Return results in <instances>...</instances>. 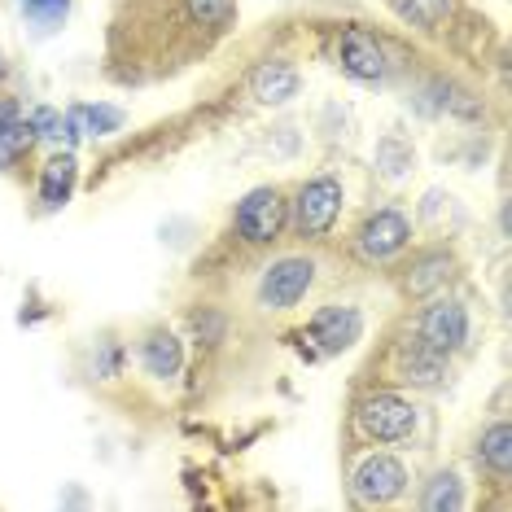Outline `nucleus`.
Here are the masks:
<instances>
[{
  "label": "nucleus",
  "mask_w": 512,
  "mask_h": 512,
  "mask_svg": "<svg viewBox=\"0 0 512 512\" xmlns=\"http://www.w3.org/2000/svg\"><path fill=\"white\" fill-rule=\"evenodd\" d=\"M337 215H342V180L337 176H316V180H307L298 189L294 228L302 232V237H311V241L329 237Z\"/></svg>",
  "instance_id": "obj_1"
},
{
  "label": "nucleus",
  "mask_w": 512,
  "mask_h": 512,
  "mask_svg": "<svg viewBox=\"0 0 512 512\" xmlns=\"http://www.w3.org/2000/svg\"><path fill=\"white\" fill-rule=\"evenodd\" d=\"M355 425L372 442H399L416 429V407L399 394H368L355 412Z\"/></svg>",
  "instance_id": "obj_2"
},
{
  "label": "nucleus",
  "mask_w": 512,
  "mask_h": 512,
  "mask_svg": "<svg viewBox=\"0 0 512 512\" xmlns=\"http://www.w3.org/2000/svg\"><path fill=\"white\" fill-rule=\"evenodd\" d=\"M285 228V197L276 189H250L237 206V232L250 246H267Z\"/></svg>",
  "instance_id": "obj_3"
},
{
  "label": "nucleus",
  "mask_w": 512,
  "mask_h": 512,
  "mask_svg": "<svg viewBox=\"0 0 512 512\" xmlns=\"http://www.w3.org/2000/svg\"><path fill=\"white\" fill-rule=\"evenodd\" d=\"M316 281V263L311 259H281L263 272L259 281V302L272 311H289Z\"/></svg>",
  "instance_id": "obj_4"
},
{
  "label": "nucleus",
  "mask_w": 512,
  "mask_h": 512,
  "mask_svg": "<svg viewBox=\"0 0 512 512\" xmlns=\"http://www.w3.org/2000/svg\"><path fill=\"white\" fill-rule=\"evenodd\" d=\"M351 482H355L359 504H394L407 491V469L394 456H386V451H377V456H368L359 464Z\"/></svg>",
  "instance_id": "obj_5"
},
{
  "label": "nucleus",
  "mask_w": 512,
  "mask_h": 512,
  "mask_svg": "<svg viewBox=\"0 0 512 512\" xmlns=\"http://www.w3.org/2000/svg\"><path fill=\"white\" fill-rule=\"evenodd\" d=\"M464 337H469V316H464L460 302H434L421 316V342L434 346L438 355L460 351Z\"/></svg>",
  "instance_id": "obj_6"
},
{
  "label": "nucleus",
  "mask_w": 512,
  "mask_h": 512,
  "mask_svg": "<svg viewBox=\"0 0 512 512\" xmlns=\"http://www.w3.org/2000/svg\"><path fill=\"white\" fill-rule=\"evenodd\" d=\"M342 66H346V75L372 84V79L386 75V49H381V40L372 36L368 27H346L342 31Z\"/></svg>",
  "instance_id": "obj_7"
},
{
  "label": "nucleus",
  "mask_w": 512,
  "mask_h": 512,
  "mask_svg": "<svg viewBox=\"0 0 512 512\" xmlns=\"http://www.w3.org/2000/svg\"><path fill=\"white\" fill-rule=\"evenodd\" d=\"M407 241H412V228H407V219L399 211H377L359 228V254H364V259H390Z\"/></svg>",
  "instance_id": "obj_8"
},
{
  "label": "nucleus",
  "mask_w": 512,
  "mask_h": 512,
  "mask_svg": "<svg viewBox=\"0 0 512 512\" xmlns=\"http://www.w3.org/2000/svg\"><path fill=\"white\" fill-rule=\"evenodd\" d=\"M311 337L320 342L324 355L351 351V346L364 337V316L355 307H324L316 320H311Z\"/></svg>",
  "instance_id": "obj_9"
},
{
  "label": "nucleus",
  "mask_w": 512,
  "mask_h": 512,
  "mask_svg": "<svg viewBox=\"0 0 512 512\" xmlns=\"http://www.w3.org/2000/svg\"><path fill=\"white\" fill-rule=\"evenodd\" d=\"M298 88H302V79L294 66H285V62H263L259 71L250 75V92L263 106H285V101L298 97Z\"/></svg>",
  "instance_id": "obj_10"
},
{
  "label": "nucleus",
  "mask_w": 512,
  "mask_h": 512,
  "mask_svg": "<svg viewBox=\"0 0 512 512\" xmlns=\"http://www.w3.org/2000/svg\"><path fill=\"white\" fill-rule=\"evenodd\" d=\"M75 176H79L75 154L49 158V162H44V176H40V202L49 206V211L66 206V202H71V193H75Z\"/></svg>",
  "instance_id": "obj_11"
},
{
  "label": "nucleus",
  "mask_w": 512,
  "mask_h": 512,
  "mask_svg": "<svg viewBox=\"0 0 512 512\" xmlns=\"http://www.w3.org/2000/svg\"><path fill=\"white\" fill-rule=\"evenodd\" d=\"M123 127V110L114 106H75L66 114V141H79V136H110Z\"/></svg>",
  "instance_id": "obj_12"
},
{
  "label": "nucleus",
  "mask_w": 512,
  "mask_h": 512,
  "mask_svg": "<svg viewBox=\"0 0 512 512\" xmlns=\"http://www.w3.org/2000/svg\"><path fill=\"white\" fill-rule=\"evenodd\" d=\"M180 337L176 333H149L145 337V346H141V364L149 377H176L180 372Z\"/></svg>",
  "instance_id": "obj_13"
},
{
  "label": "nucleus",
  "mask_w": 512,
  "mask_h": 512,
  "mask_svg": "<svg viewBox=\"0 0 512 512\" xmlns=\"http://www.w3.org/2000/svg\"><path fill=\"white\" fill-rule=\"evenodd\" d=\"M442 377V355L434 346L416 342L412 351H403V381H421V386H434Z\"/></svg>",
  "instance_id": "obj_14"
},
{
  "label": "nucleus",
  "mask_w": 512,
  "mask_h": 512,
  "mask_svg": "<svg viewBox=\"0 0 512 512\" xmlns=\"http://www.w3.org/2000/svg\"><path fill=\"white\" fill-rule=\"evenodd\" d=\"M40 136H36V127L31 123H22V119H14V123H5L0 127V171H9L14 162L27 154L31 145H36Z\"/></svg>",
  "instance_id": "obj_15"
},
{
  "label": "nucleus",
  "mask_w": 512,
  "mask_h": 512,
  "mask_svg": "<svg viewBox=\"0 0 512 512\" xmlns=\"http://www.w3.org/2000/svg\"><path fill=\"white\" fill-rule=\"evenodd\" d=\"M482 464H491L499 477L512 473V429H508L504 421L491 425V429L482 434Z\"/></svg>",
  "instance_id": "obj_16"
},
{
  "label": "nucleus",
  "mask_w": 512,
  "mask_h": 512,
  "mask_svg": "<svg viewBox=\"0 0 512 512\" xmlns=\"http://www.w3.org/2000/svg\"><path fill=\"white\" fill-rule=\"evenodd\" d=\"M421 504H425L429 512H456V508H464V486H460V477H456V473H438L434 482H429V491H425Z\"/></svg>",
  "instance_id": "obj_17"
},
{
  "label": "nucleus",
  "mask_w": 512,
  "mask_h": 512,
  "mask_svg": "<svg viewBox=\"0 0 512 512\" xmlns=\"http://www.w3.org/2000/svg\"><path fill=\"white\" fill-rule=\"evenodd\" d=\"M447 267H451V259L442 250H434V254H425L421 263L412 267V276H407V289L412 294H429L434 285H442V276H447Z\"/></svg>",
  "instance_id": "obj_18"
},
{
  "label": "nucleus",
  "mask_w": 512,
  "mask_h": 512,
  "mask_svg": "<svg viewBox=\"0 0 512 512\" xmlns=\"http://www.w3.org/2000/svg\"><path fill=\"white\" fill-rule=\"evenodd\" d=\"M232 0H189V22L193 27H211V31H219V27H228L232 22Z\"/></svg>",
  "instance_id": "obj_19"
},
{
  "label": "nucleus",
  "mask_w": 512,
  "mask_h": 512,
  "mask_svg": "<svg viewBox=\"0 0 512 512\" xmlns=\"http://www.w3.org/2000/svg\"><path fill=\"white\" fill-rule=\"evenodd\" d=\"M377 162L386 167V176H403V167H412V149H407L399 136H386L377 145Z\"/></svg>",
  "instance_id": "obj_20"
},
{
  "label": "nucleus",
  "mask_w": 512,
  "mask_h": 512,
  "mask_svg": "<svg viewBox=\"0 0 512 512\" xmlns=\"http://www.w3.org/2000/svg\"><path fill=\"white\" fill-rule=\"evenodd\" d=\"M22 9H27L31 22H40V27H53V22L66 18V9H71V0H22Z\"/></svg>",
  "instance_id": "obj_21"
},
{
  "label": "nucleus",
  "mask_w": 512,
  "mask_h": 512,
  "mask_svg": "<svg viewBox=\"0 0 512 512\" xmlns=\"http://www.w3.org/2000/svg\"><path fill=\"white\" fill-rule=\"evenodd\" d=\"M27 123L36 127V136H44V141H62V132H66V114H57V110H49V106H40Z\"/></svg>",
  "instance_id": "obj_22"
},
{
  "label": "nucleus",
  "mask_w": 512,
  "mask_h": 512,
  "mask_svg": "<svg viewBox=\"0 0 512 512\" xmlns=\"http://www.w3.org/2000/svg\"><path fill=\"white\" fill-rule=\"evenodd\" d=\"M14 119H22L18 106H14V101H0V127H5V123H14Z\"/></svg>",
  "instance_id": "obj_23"
},
{
  "label": "nucleus",
  "mask_w": 512,
  "mask_h": 512,
  "mask_svg": "<svg viewBox=\"0 0 512 512\" xmlns=\"http://www.w3.org/2000/svg\"><path fill=\"white\" fill-rule=\"evenodd\" d=\"M0 79H5V62H0Z\"/></svg>",
  "instance_id": "obj_24"
}]
</instances>
